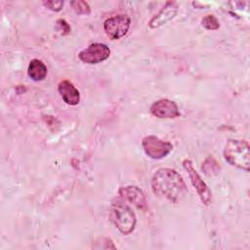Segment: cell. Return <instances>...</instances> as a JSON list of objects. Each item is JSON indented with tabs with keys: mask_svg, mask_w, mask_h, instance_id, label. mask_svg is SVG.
Here are the masks:
<instances>
[{
	"mask_svg": "<svg viewBox=\"0 0 250 250\" xmlns=\"http://www.w3.org/2000/svg\"><path fill=\"white\" fill-rule=\"evenodd\" d=\"M151 188L155 195L172 203H179L188 193L183 177L171 168H160L153 174Z\"/></svg>",
	"mask_w": 250,
	"mask_h": 250,
	"instance_id": "1",
	"label": "cell"
},
{
	"mask_svg": "<svg viewBox=\"0 0 250 250\" xmlns=\"http://www.w3.org/2000/svg\"><path fill=\"white\" fill-rule=\"evenodd\" d=\"M224 157L231 166L246 172L250 169V146L244 140H229L224 149Z\"/></svg>",
	"mask_w": 250,
	"mask_h": 250,
	"instance_id": "2",
	"label": "cell"
},
{
	"mask_svg": "<svg viewBox=\"0 0 250 250\" xmlns=\"http://www.w3.org/2000/svg\"><path fill=\"white\" fill-rule=\"evenodd\" d=\"M109 219L122 234H130L136 227L137 218L133 210L125 203L117 201L111 205Z\"/></svg>",
	"mask_w": 250,
	"mask_h": 250,
	"instance_id": "3",
	"label": "cell"
},
{
	"mask_svg": "<svg viewBox=\"0 0 250 250\" xmlns=\"http://www.w3.org/2000/svg\"><path fill=\"white\" fill-rule=\"evenodd\" d=\"M142 146L145 153L151 159H162L173 150V145L170 142L153 135L146 136L142 141Z\"/></svg>",
	"mask_w": 250,
	"mask_h": 250,
	"instance_id": "4",
	"label": "cell"
},
{
	"mask_svg": "<svg viewBox=\"0 0 250 250\" xmlns=\"http://www.w3.org/2000/svg\"><path fill=\"white\" fill-rule=\"evenodd\" d=\"M183 167L188 172L190 183L193 186V188H195L201 202L204 205H209V203L211 201V197H212L211 190L208 188V186L206 185V183L202 180V178L200 177L198 172L195 170L192 161L189 159H185L183 161Z\"/></svg>",
	"mask_w": 250,
	"mask_h": 250,
	"instance_id": "5",
	"label": "cell"
},
{
	"mask_svg": "<svg viewBox=\"0 0 250 250\" xmlns=\"http://www.w3.org/2000/svg\"><path fill=\"white\" fill-rule=\"evenodd\" d=\"M131 19L124 14L108 18L104 22L105 34L112 40H118L125 36L130 28Z\"/></svg>",
	"mask_w": 250,
	"mask_h": 250,
	"instance_id": "6",
	"label": "cell"
},
{
	"mask_svg": "<svg viewBox=\"0 0 250 250\" xmlns=\"http://www.w3.org/2000/svg\"><path fill=\"white\" fill-rule=\"evenodd\" d=\"M110 55V50L104 43H93L78 54L81 62L88 64H97L105 61Z\"/></svg>",
	"mask_w": 250,
	"mask_h": 250,
	"instance_id": "7",
	"label": "cell"
},
{
	"mask_svg": "<svg viewBox=\"0 0 250 250\" xmlns=\"http://www.w3.org/2000/svg\"><path fill=\"white\" fill-rule=\"evenodd\" d=\"M150 113L157 118H176L181 115L179 107L174 101L160 99L150 105Z\"/></svg>",
	"mask_w": 250,
	"mask_h": 250,
	"instance_id": "8",
	"label": "cell"
},
{
	"mask_svg": "<svg viewBox=\"0 0 250 250\" xmlns=\"http://www.w3.org/2000/svg\"><path fill=\"white\" fill-rule=\"evenodd\" d=\"M179 6L175 1H168L161 8V10L151 18L148 21V26L150 28H157L161 25L167 23L169 21L174 19L178 13Z\"/></svg>",
	"mask_w": 250,
	"mask_h": 250,
	"instance_id": "9",
	"label": "cell"
},
{
	"mask_svg": "<svg viewBox=\"0 0 250 250\" xmlns=\"http://www.w3.org/2000/svg\"><path fill=\"white\" fill-rule=\"evenodd\" d=\"M121 197L129 201L131 204L136 206L138 209L146 210L147 202L146 196L141 188L136 186H126L122 187L118 190Z\"/></svg>",
	"mask_w": 250,
	"mask_h": 250,
	"instance_id": "10",
	"label": "cell"
},
{
	"mask_svg": "<svg viewBox=\"0 0 250 250\" xmlns=\"http://www.w3.org/2000/svg\"><path fill=\"white\" fill-rule=\"evenodd\" d=\"M58 92L62 101L69 105H76L80 101V92L67 79L62 80L58 85Z\"/></svg>",
	"mask_w": 250,
	"mask_h": 250,
	"instance_id": "11",
	"label": "cell"
},
{
	"mask_svg": "<svg viewBox=\"0 0 250 250\" xmlns=\"http://www.w3.org/2000/svg\"><path fill=\"white\" fill-rule=\"evenodd\" d=\"M47 66L42 61L38 59H33L30 61L27 67V75L30 79L36 82L41 81L45 79V77L47 76Z\"/></svg>",
	"mask_w": 250,
	"mask_h": 250,
	"instance_id": "12",
	"label": "cell"
},
{
	"mask_svg": "<svg viewBox=\"0 0 250 250\" xmlns=\"http://www.w3.org/2000/svg\"><path fill=\"white\" fill-rule=\"evenodd\" d=\"M70 6L73 9V11L78 15H89L91 12V8L86 1H82V0L71 1Z\"/></svg>",
	"mask_w": 250,
	"mask_h": 250,
	"instance_id": "13",
	"label": "cell"
},
{
	"mask_svg": "<svg viewBox=\"0 0 250 250\" xmlns=\"http://www.w3.org/2000/svg\"><path fill=\"white\" fill-rule=\"evenodd\" d=\"M201 25L208 30H217L220 27V22L214 15H206L201 20Z\"/></svg>",
	"mask_w": 250,
	"mask_h": 250,
	"instance_id": "14",
	"label": "cell"
},
{
	"mask_svg": "<svg viewBox=\"0 0 250 250\" xmlns=\"http://www.w3.org/2000/svg\"><path fill=\"white\" fill-rule=\"evenodd\" d=\"M64 2L62 0H58V1H54V0H48V1H43V5L48 8L51 11L54 12H59L62 9Z\"/></svg>",
	"mask_w": 250,
	"mask_h": 250,
	"instance_id": "15",
	"label": "cell"
},
{
	"mask_svg": "<svg viewBox=\"0 0 250 250\" xmlns=\"http://www.w3.org/2000/svg\"><path fill=\"white\" fill-rule=\"evenodd\" d=\"M219 168L220 167H219V164H218L217 161H215L213 163V165H209V163H208V161L206 159H205V161H204V163L202 165V170L208 176H211L213 174H217L218 171H219Z\"/></svg>",
	"mask_w": 250,
	"mask_h": 250,
	"instance_id": "16",
	"label": "cell"
},
{
	"mask_svg": "<svg viewBox=\"0 0 250 250\" xmlns=\"http://www.w3.org/2000/svg\"><path fill=\"white\" fill-rule=\"evenodd\" d=\"M57 25H58L59 30L62 31L63 35L68 34L70 32V26H69V24L64 20H62V19L58 20L57 21Z\"/></svg>",
	"mask_w": 250,
	"mask_h": 250,
	"instance_id": "17",
	"label": "cell"
}]
</instances>
